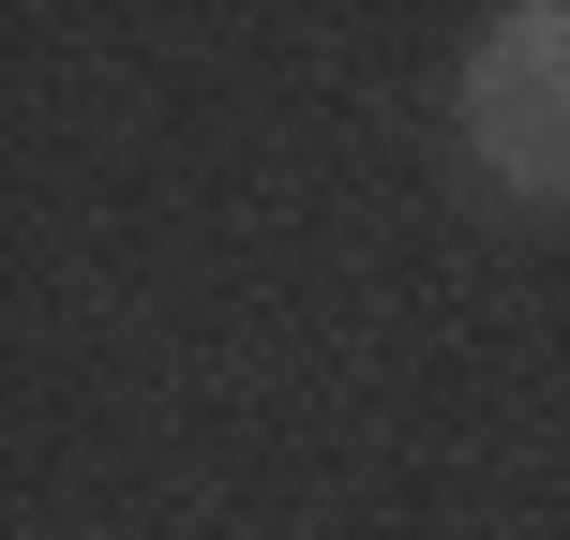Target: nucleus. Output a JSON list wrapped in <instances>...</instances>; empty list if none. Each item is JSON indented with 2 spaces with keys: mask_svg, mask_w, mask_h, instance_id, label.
<instances>
[{
  "mask_svg": "<svg viewBox=\"0 0 570 540\" xmlns=\"http://www.w3.org/2000/svg\"><path fill=\"white\" fill-rule=\"evenodd\" d=\"M451 120H465V166H481L495 196L570 210V0H511V16L465 46Z\"/></svg>",
  "mask_w": 570,
  "mask_h": 540,
  "instance_id": "1",
  "label": "nucleus"
}]
</instances>
